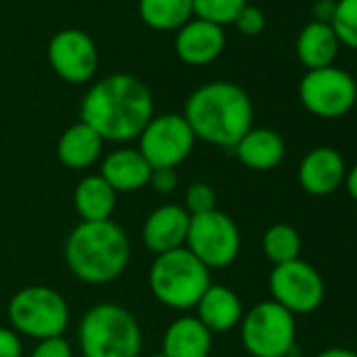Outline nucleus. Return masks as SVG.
<instances>
[{"instance_id":"34","label":"nucleus","mask_w":357,"mask_h":357,"mask_svg":"<svg viewBox=\"0 0 357 357\" xmlns=\"http://www.w3.org/2000/svg\"><path fill=\"white\" fill-rule=\"evenodd\" d=\"M315 357H357V351L347 349V347H328V349L319 351Z\"/></svg>"},{"instance_id":"17","label":"nucleus","mask_w":357,"mask_h":357,"mask_svg":"<svg viewBox=\"0 0 357 357\" xmlns=\"http://www.w3.org/2000/svg\"><path fill=\"white\" fill-rule=\"evenodd\" d=\"M213 349V332L196 317H176L162 336L160 353L164 357H208Z\"/></svg>"},{"instance_id":"32","label":"nucleus","mask_w":357,"mask_h":357,"mask_svg":"<svg viewBox=\"0 0 357 357\" xmlns=\"http://www.w3.org/2000/svg\"><path fill=\"white\" fill-rule=\"evenodd\" d=\"M334 7L336 0H315L311 7V22H319V24H330L332 15H334Z\"/></svg>"},{"instance_id":"19","label":"nucleus","mask_w":357,"mask_h":357,"mask_svg":"<svg viewBox=\"0 0 357 357\" xmlns=\"http://www.w3.org/2000/svg\"><path fill=\"white\" fill-rule=\"evenodd\" d=\"M196 317L211 332H229L238 328L244 317V305L240 296L223 284H211V288L196 305Z\"/></svg>"},{"instance_id":"14","label":"nucleus","mask_w":357,"mask_h":357,"mask_svg":"<svg viewBox=\"0 0 357 357\" xmlns=\"http://www.w3.org/2000/svg\"><path fill=\"white\" fill-rule=\"evenodd\" d=\"M225 30L221 26L202 22V20H190L183 28L176 30L174 36V53L185 66H208L221 57L225 51Z\"/></svg>"},{"instance_id":"5","label":"nucleus","mask_w":357,"mask_h":357,"mask_svg":"<svg viewBox=\"0 0 357 357\" xmlns=\"http://www.w3.org/2000/svg\"><path fill=\"white\" fill-rule=\"evenodd\" d=\"M78 342L84 357H139L143 334L128 309L97 303L80 319Z\"/></svg>"},{"instance_id":"26","label":"nucleus","mask_w":357,"mask_h":357,"mask_svg":"<svg viewBox=\"0 0 357 357\" xmlns=\"http://www.w3.org/2000/svg\"><path fill=\"white\" fill-rule=\"evenodd\" d=\"M330 26L340 45L357 51V0H336Z\"/></svg>"},{"instance_id":"30","label":"nucleus","mask_w":357,"mask_h":357,"mask_svg":"<svg viewBox=\"0 0 357 357\" xmlns=\"http://www.w3.org/2000/svg\"><path fill=\"white\" fill-rule=\"evenodd\" d=\"M149 185L158 194H172L178 188V174L174 168H153L149 176Z\"/></svg>"},{"instance_id":"31","label":"nucleus","mask_w":357,"mask_h":357,"mask_svg":"<svg viewBox=\"0 0 357 357\" xmlns=\"http://www.w3.org/2000/svg\"><path fill=\"white\" fill-rule=\"evenodd\" d=\"M24 344L20 334L13 328L0 326V357H22Z\"/></svg>"},{"instance_id":"21","label":"nucleus","mask_w":357,"mask_h":357,"mask_svg":"<svg viewBox=\"0 0 357 357\" xmlns=\"http://www.w3.org/2000/svg\"><path fill=\"white\" fill-rule=\"evenodd\" d=\"M340 43L332 30L330 24L309 22L296 36L294 51L298 61L307 70H319L334 66V59L338 55Z\"/></svg>"},{"instance_id":"11","label":"nucleus","mask_w":357,"mask_h":357,"mask_svg":"<svg viewBox=\"0 0 357 357\" xmlns=\"http://www.w3.org/2000/svg\"><path fill=\"white\" fill-rule=\"evenodd\" d=\"M269 290L271 301L282 305L292 315L313 313L326 298L324 278L303 259L275 265L269 275Z\"/></svg>"},{"instance_id":"9","label":"nucleus","mask_w":357,"mask_h":357,"mask_svg":"<svg viewBox=\"0 0 357 357\" xmlns=\"http://www.w3.org/2000/svg\"><path fill=\"white\" fill-rule=\"evenodd\" d=\"M185 248L208 269H225L238 259L242 236L236 221L227 213L215 208L192 217Z\"/></svg>"},{"instance_id":"29","label":"nucleus","mask_w":357,"mask_h":357,"mask_svg":"<svg viewBox=\"0 0 357 357\" xmlns=\"http://www.w3.org/2000/svg\"><path fill=\"white\" fill-rule=\"evenodd\" d=\"M30 357H74V353L63 336H55V338L38 340Z\"/></svg>"},{"instance_id":"1","label":"nucleus","mask_w":357,"mask_h":357,"mask_svg":"<svg viewBox=\"0 0 357 357\" xmlns=\"http://www.w3.org/2000/svg\"><path fill=\"white\" fill-rule=\"evenodd\" d=\"M153 118V97L147 84L132 74H109L97 80L80 103V122L103 141L128 143Z\"/></svg>"},{"instance_id":"4","label":"nucleus","mask_w":357,"mask_h":357,"mask_svg":"<svg viewBox=\"0 0 357 357\" xmlns=\"http://www.w3.org/2000/svg\"><path fill=\"white\" fill-rule=\"evenodd\" d=\"M149 290L158 303L174 311L196 309L211 288V269L202 265L185 246L158 255L149 267Z\"/></svg>"},{"instance_id":"18","label":"nucleus","mask_w":357,"mask_h":357,"mask_svg":"<svg viewBox=\"0 0 357 357\" xmlns=\"http://www.w3.org/2000/svg\"><path fill=\"white\" fill-rule=\"evenodd\" d=\"M238 160L257 172H267L280 166L286 158V143L282 135L273 128H250L234 147Z\"/></svg>"},{"instance_id":"12","label":"nucleus","mask_w":357,"mask_h":357,"mask_svg":"<svg viewBox=\"0 0 357 357\" xmlns=\"http://www.w3.org/2000/svg\"><path fill=\"white\" fill-rule=\"evenodd\" d=\"M47 57L53 72L70 84L89 82L99 66V51L95 40L78 28L59 30L49 43Z\"/></svg>"},{"instance_id":"7","label":"nucleus","mask_w":357,"mask_h":357,"mask_svg":"<svg viewBox=\"0 0 357 357\" xmlns=\"http://www.w3.org/2000/svg\"><path fill=\"white\" fill-rule=\"evenodd\" d=\"M240 336L252 357H284L294 351L296 321L275 301H261L244 313Z\"/></svg>"},{"instance_id":"20","label":"nucleus","mask_w":357,"mask_h":357,"mask_svg":"<svg viewBox=\"0 0 357 357\" xmlns=\"http://www.w3.org/2000/svg\"><path fill=\"white\" fill-rule=\"evenodd\" d=\"M103 139L84 122L68 126L57 141V158L72 170H84L93 166L103 151Z\"/></svg>"},{"instance_id":"35","label":"nucleus","mask_w":357,"mask_h":357,"mask_svg":"<svg viewBox=\"0 0 357 357\" xmlns=\"http://www.w3.org/2000/svg\"><path fill=\"white\" fill-rule=\"evenodd\" d=\"M284 357H303V355H298V353L292 351V353H288V355H284Z\"/></svg>"},{"instance_id":"33","label":"nucleus","mask_w":357,"mask_h":357,"mask_svg":"<svg viewBox=\"0 0 357 357\" xmlns=\"http://www.w3.org/2000/svg\"><path fill=\"white\" fill-rule=\"evenodd\" d=\"M342 185L347 188V194L351 196V200H355V202H357V162H355L351 168H347L344 183H342Z\"/></svg>"},{"instance_id":"8","label":"nucleus","mask_w":357,"mask_h":357,"mask_svg":"<svg viewBox=\"0 0 357 357\" xmlns=\"http://www.w3.org/2000/svg\"><path fill=\"white\" fill-rule=\"evenodd\" d=\"M298 99L311 116L336 120L355 107L357 82L347 70L336 66L307 70L298 82Z\"/></svg>"},{"instance_id":"27","label":"nucleus","mask_w":357,"mask_h":357,"mask_svg":"<svg viewBox=\"0 0 357 357\" xmlns=\"http://www.w3.org/2000/svg\"><path fill=\"white\" fill-rule=\"evenodd\" d=\"M190 217L196 215H204L217 208V192L213 185L204 183V181H196L188 188L185 192V206H183Z\"/></svg>"},{"instance_id":"23","label":"nucleus","mask_w":357,"mask_h":357,"mask_svg":"<svg viewBox=\"0 0 357 357\" xmlns=\"http://www.w3.org/2000/svg\"><path fill=\"white\" fill-rule=\"evenodd\" d=\"M141 22L158 32H172L194 20L192 0H139Z\"/></svg>"},{"instance_id":"36","label":"nucleus","mask_w":357,"mask_h":357,"mask_svg":"<svg viewBox=\"0 0 357 357\" xmlns=\"http://www.w3.org/2000/svg\"><path fill=\"white\" fill-rule=\"evenodd\" d=\"M151 357H164L162 353H155V355H151Z\"/></svg>"},{"instance_id":"3","label":"nucleus","mask_w":357,"mask_h":357,"mask_svg":"<svg viewBox=\"0 0 357 357\" xmlns=\"http://www.w3.org/2000/svg\"><path fill=\"white\" fill-rule=\"evenodd\" d=\"M66 263L84 284H109L118 280L130 261L126 231L109 221H80L66 240Z\"/></svg>"},{"instance_id":"24","label":"nucleus","mask_w":357,"mask_h":357,"mask_svg":"<svg viewBox=\"0 0 357 357\" xmlns=\"http://www.w3.org/2000/svg\"><path fill=\"white\" fill-rule=\"evenodd\" d=\"M263 255L275 265H284L290 261L301 259V248H303V240L301 234L296 231V227L288 225V223H275L271 227H267V231L263 234Z\"/></svg>"},{"instance_id":"2","label":"nucleus","mask_w":357,"mask_h":357,"mask_svg":"<svg viewBox=\"0 0 357 357\" xmlns=\"http://www.w3.org/2000/svg\"><path fill=\"white\" fill-rule=\"evenodd\" d=\"M183 118L192 126L196 141L217 147H236L252 128L255 105L250 95L225 80L198 86L185 101Z\"/></svg>"},{"instance_id":"22","label":"nucleus","mask_w":357,"mask_h":357,"mask_svg":"<svg viewBox=\"0 0 357 357\" xmlns=\"http://www.w3.org/2000/svg\"><path fill=\"white\" fill-rule=\"evenodd\" d=\"M118 194L101 174L80 178L74 190V206L82 221H109L116 208Z\"/></svg>"},{"instance_id":"25","label":"nucleus","mask_w":357,"mask_h":357,"mask_svg":"<svg viewBox=\"0 0 357 357\" xmlns=\"http://www.w3.org/2000/svg\"><path fill=\"white\" fill-rule=\"evenodd\" d=\"M194 17L215 24V26H229L248 5V0H192Z\"/></svg>"},{"instance_id":"16","label":"nucleus","mask_w":357,"mask_h":357,"mask_svg":"<svg viewBox=\"0 0 357 357\" xmlns=\"http://www.w3.org/2000/svg\"><path fill=\"white\" fill-rule=\"evenodd\" d=\"M151 170L153 168L147 164V160L141 155L139 149L120 147L103 158L99 174L105 178L116 194H130L149 185Z\"/></svg>"},{"instance_id":"6","label":"nucleus","mask_w":357,"mask_h":357,"mask_svg":"<svg viewBox=\"0 0 357 357\" xmlns=\"http://www.w3.org/2000/svg\"><path fill=\"white\" fill-rule=\"evenodd\" d=\"M11 328L30 338L47 340L63 336L70 324V307L66 298L49 286H26L9 301Z\"/></svg>"},{"instance_id":"10","label":"nucleus","mask_w":357,"mask_h":357,"mask_svg":"<svg viewBox=\"0 0 357 357\" xmlns=\"http://www.w3.org/2000/svg\"><path fill=\"white\" fill-rule=\"evenodd\" d=\"M196 145V135L183 114L153 116L139 135V151L151 168H176Z\"/></svg>"},{"instance_id":"15","label":"nucleus","mask_w":357,"mask_h":357,"mask_svg":"<svg viewBox=\"0 0 357 357\" xmlns=\"http://www.w3.org/2000/svg\"><path fill=\"white\" fill-rule=\"evenodd\" d=\"M192 217L178 204H164L149 213L143 223V244L149 252L164 255L176 248H183L188 242Z\"/></svg>"},{"instance_id":"28","label":"nucleus","mask_w":357,"mask_h":357,"mask_svg":"<svg viewBox=\"0 0 357 357\" xmlns=\"http://www.w3.org/2000/svg\"><path fill=\"white\" fill-rule=\"evenodd\" d=\"M234 26H236L238 32H242L244 36H259V34L265 30V26H267V17H265V13H263L259 7L246 5V7L242 9V13L236 17Z\"/></svg>"},{"instance_id":"13","label":"nucleus","mask_w":357,"mask_h":357,"mask_svg":"<svg viewBox=\"0 0 357 357\" xmlns=\"http://www.w3.org/2000/svg\"><path fill=\"white\" fill-rule=\"evenodd\" d=\"M347 164L338 149L319 145L305 153L298 164V183L305 194L324 198L338 192L344 183Z\"/></svg>"}]
</instances>
